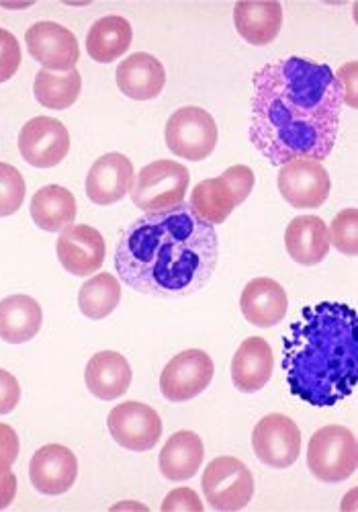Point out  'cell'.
Returning <instances> with one entry per match:
<instances>
[{
    "label": "cell",
    "instance_id": "1",
    "mask_svg": "<svg viewBox=\"0 0 358 512\" xmlns=\"http://www.w3.org/2000/svg\"><path fill=\"white\" fill-rule=\"evenodd\" d=\"M250 142L275 166L326 160L336 144L342 93L334 70L305 58L262 66L252 80Z\"/></svg>",
    "mask_w": 358,
    "mask_h": 512
},
{
    "label": "cell",
    "instance_id": "28",
    "mask_svg": "<svg viewBox=\"0 0 358 512\" xmlns=\"http://www.w3.org/2000/svg\"><path fill=\"white\" fill-rule=\"evenodd\" d=\"M82 91V78L76 68L68 72H50V70H39L33 82V93L39 105L64 111L72 107Z\"/></svg>",
    "mask_w": 358,
    "mask_h": 512
},
{
    "label": "cell",
    "instance_id": "30",
    "mask_svg": "<svg viewBox=\"0 0 358 512\" xmlns=\"http://www.w3.org/2000/svg\"><path fill=\"white\" fill-rule=\"evenodd\" d=\"M25 201V179L19 170L0 162V218H9Z\"/></svg>",
    "mask_w": 358,
    "mask_h": 512
},
{
    "label": "cell",
    "instance_id": "17",
    "mask_svg": "<svg viewBox=\"0 0 358 512\" xmlns=\"http://www.w3.org/2000/svg\"><path fill=\"white\" fill-rule=\"evenodd\" d=\"M133 179L131 160L125 154L109 152L88 170L86 195L95 205H113L131 191Z\"/></svg>",
    "mask_w": 358,
    "mask_h": 512
},
{
    "label": "cell",
    "instance_id": "6",
    "mask_svg": "<svg viewBox=\"0 0 358 512\" xmlns=\"http://www.w3.org/2000/svg\"><path fill=\"white\" fill-rule=\"evenodd\" d=\"M358 451L350 429L340 424L322 426L311 435L307 447V467L320 482L340 484L356 472Z\"/></svg>",
    "mask_w": 358,
    "mask_h": 512
},
{
    "label": "cell",
    "instance_id": "15",
    "mask_svg": "<svg viewBox=\"0 0 358 512\" xmlns=\"http://www.w3.org/2000/svg\"><path fill=\"white\" fill-rule=\"evenodd\" d=\"M56 250L62 267L76 277L97 273L103 267L107 254L103 234L86 224L64 228L58 236Z\"/></svg>",
    "mask_w": 358,
    "mask_h": 512
},
{
    "label": "cell",
    "instance_id": "21",
    "mask_svg": "<svg viewBox=\"0 0 358 512\" xmlns=\"http://www.w3.org/2000/svg\"><path fill=\"white\" fill-rule=\"evenodd\" d=\"M131 365L129 361L115 351H101L86 363L84 381L86 388L95 398L111 402L127 394L131 386Z\"/></svg>",
    "mask_w": 358,
    "mask_h": 512
},
{
    "label": "cell",
    "instance_id": "37",
    "mask_svg": "<svg viewBox=\"0 0 358 512\" xmlns=\"http://www.w3.org/2000/svg\"><path fill=\"white\" fill-rule=\"evenodd\" d=\"M17 496V476L11 472L0 474V510L13 504Z\"/></svg>",
    "mask_w": 358,
    "mask_h": 512
},
{
    "label": "cell",
    "instance_id": "22",
    "mask_svg": "<svg viewBox=\"0 0 358 512\" xmlns=\"http://www.w3.org/2000/svg\"><path fill=\"white\" fill-rule=\"evenodd\" d=\"M285 246L297 265H320L330 252V236L326 222L318 216H299L291 220L285 230Z\"/></svg>",
    "mask_w": 358,
    "mask_h": 512
},
{
    "label": "cell",
    "instance_id": "20",
    "mask_svg": "<svg viewBox=\"0 0 358 512\" xmlns=\"http://www.w3.org/2000/svg\"><path fill=\"white\" fill-rule=\"evenodd\" d=\"M275 369L271 345L260 336H250L240 345L232 359V381L244 394L260 392Z\"/></svg>",
    "mask_w": 358,
    "mask_h": 512
},
{
    "label": "cell",
    "instance_id": "27",
    "mask_svg": "<svg viewBox=\"0 0 358 512\" xmlns=\"http://www.w3.org/2000/svg\"><path fill=\"white\" fill-rule=\"evenodd\" d=\"M31 218L43 232H62L76 220V199L62 185L41 187L31 199Z\"/></svg>",
    "mask_w": 358,
    "mask_h": 512
},
{
    "label": "cell",
    "instance_id": "33",
    "mask_svg": "<svg viewBox=\"0 0 358 512\" xmlns=\"http://www.w3.org/2000/svg\"><path fill=\"white\" fill-rule=\"evenodd\" d=\"M19 457V437L9 424L0 422V474L9 472Z\"/></svg>",
    "mask_w": 358,
    "mask_h": 512
},
{
    "label": "cell",
    "instance_id": "11",
    "mask_svg": "<svg viewBox=\"0 0 358 512\" xmlns=\"http://www.w3.org/2000/svg\"><path fill=\"white\" fill-rule=\"evenodd\" d=\"M252 449L260 463L273 469H287L301 453L299 426L285 414H268L254 426Z\"/></svg>",
    "mask_w": 358,
    "mask_h": 512
},
{
    "label": "cell",
    "instance_id": "31",
    "mask_svg": "<svg viewBox=\"0 0 358 512\" xmlns=\"http://www.w3.org/2000/svg\"><path fill=\"white\" fill-rule=\"evenodd\" d=\"M356 222H358V211L354 207H348L338 213L328 230L330 246H334L338 252H342L346 256H356V252H358Z\"/></svg>",
    "mask_w": 358,
    "mask_h": 512
},
{
    "label": "cell",
    "instance_id": "18",
    "mask_svg": "<svg viewBox=\"0 0 358 512\" xmlns=\"http://www.w3.org/2000/svg\"><path fill=\"white\" fill-rule=\"evenodd\" d=\"M287 308L289 300L283 285L271 277H256L242 289L240 310L258 328L277 326L285 318Z\"/></svg>",
    "mask_w": 358,
    "mask_h": 512
},
{
    "label": "cell",
    "instance_id": "4",
    "mask_svg": "<svg viewBox=\"0 0 358 512\" xmlns=\"http://www.w3.org/2000/svg\"><path fill=\"white\" fill-rule=\"evenodd\" d=\"M254 173L250 166L236 164L223 170L215 179L201 181L191 193V209L209 226L226 222L232 211L242 205L254 189Z\"/></svg>",
    "mask_w": 358,
    "mask_h": 512
},
{
    "label": "cell",
    "instance_id": "32",
    "mask_svg": "<svg viewBox=\"0 0 358 512\" xmlns=\"http://www.w3.org/2000/svg\"><path fill=\"white\" fill-rule=\"evenodd\" d=\"M21 66V46L17 37L7 31L0 29V82L11 80Z\"/></svg>",
    "mask_w": 358,
    "mask_h": 512
},
{
    "label": "cell",
    "instance_id": "5",
    "mask_svg": "<svg viewBox=\"0 0 358 512\" xmlns=\"http://www.w3.org/2000/svg\"><path fill=\"white\" fill-rule=\"evenodd\" d=\"M191 175L185 164L174 160H156L140 170L133 179L131 201L146 213L168 211L185 203Z\"/></svg>",
    "mask_w": 358,
    "mask_h": 512
},
{
    "label": "cell",
    "instance_id": "35",
    "mask_svg": "<svg viewBox=\"0 0 358 512\" xmlns=\"http://www.w3.org/2000/svg\"><path fill=\"white\" fill-rule=\"evenodd\" d=\"M21 400V386L13 373L0 369V416L11 414Z\"/></svg>",
    "mask_w": 358,
    "mask_h": 512
},
{
    "label": "cell",
    "instance_id": "10",
    "mask_svg": "<svg viewBox=\"0 0 358 512\" xmlns=\"http://www.w3.org/2000/svg\"><path fill=\"white\" fill-rule=\"evenodd\" d=\"M107 426L119 447L136 453L154 449L162 437L160 414L142 402H123L115 406L109 412Z\"/></svg>",
    "mask_w": 358,
    "mask_h": 512
},
{
    "label": "cell",
    "instance_id": "19",
    "mask_svg": "<svg viewBox=\"0 0 358 512\" xmlns=\"http://www.w3.org/2000/svg\"><path fill=\"white\" fill-rule=\"evenodd\" d=\"M119 91L133 101L156 99L166 84V72L158 58L146 52L131 54L115 72Z\"/></svg>",
    "mask_w": 358,
    "mask_h": 512
},
{
    "label": "cell",
    "instance_id": "14",
    "mask_svg": "<svg viewBox=\"0 0 358 512\" xmlns=\"http://www.w3.org/2000/svg\"><path fill=\"white\" fill-rule=\"evenodd\" d=\"M25 44L31 58L37 60L43 70L68 72L80 60L76 35L54 21H39L31 25L25 33Z\"/></svg>",
    "mask_w": 358,
    "mask_h": 512
},
{
    "label": "cell",
    "instance_id": "2",
    "mask_svg": "<svg viewBox=\"0 0 358 512\" xmlns=\"http://www.w3.org/2000/svg\"><path fill=\"white\" fill-rule=\"evenodd\" d=\"M219 261V240L189 203L146 213L115 248V271L133 291L178 300L203 289Z\"/></svg>",
    "mask_w": 358,
    "mask_h": 512
},
{
    "label": "cell",
    "instance_id": "9",
    "mask_svg": "<svg viewBox=\"0 0 358 512\" xmlns=\"http://www.w3.org/2000/svg\"><path fill=\"white\" fill-rule=\"evenodd\" d=\"M213 359L201 349L178 353L160 375V392L168 402L181 404L203 394L213 381Z\"/></svg>",
    "mask_w": 358,
    "mask_h": 512
},
{
    "label": "cell",
    "instance_id": "16",
    "mask_svg": "<svg viewBox=\"0 0 358 512\" xmlns=\"http://www.w3.org/2000/svg\"><path fill=\"white\" fill-rule=\"evenodd\" d=\"M78 478V459L64 445H46L29 461V480L39 494H66Z\"/></svg>",
    "mask_w": 358,
    "mask_h": 512
},
{
    "label": "cell",
    "instance_id": "23",
    "mask_svg": "<svg viewBox=\"0 0 358 512\" xmlns=\"http://www.w3.org/2000/svg\"><path fill=\"white\" fill-rule=\"evenodd\" d=\"M205 459V447L197 433L178 431L162 447L158 465L160 474L170 482H185L197 476Z\"/></svg>",
    "mask_w": 358,
    "mask_h": 512
},
{
    "label": "cell",
    "instance_id": "8",
    "mask_svg": "<svg viewBox=\"0 0 358 512\" xmlns=\"http://www.w3.org/2000/svg\"><path fill=\"white\" fill-rule=\"evenodd\" d=\"M164 136L174 156L199 162L209 158L217 146V123L209 111L189 105L170 115Z\"/></svg>",
    "mask_w": 358,
    "mask_h": 512
},
{
    "label": "cell",
    "instance_id": "25",
    "mask_svg": "<svg viewBox=\"0 0 358 512\" xmlns=\"http://www.w3.org/2000/svg\"><path fill=\"white\" fill-rule=\"evenodd\" d=\"M234 25L250 46H268L279 37L283 27L281 3H238L234 7Z\"/></svg>",
    "mask_w": 358,
    "mask_h": 512
},
{
    "label": "cell",
    "instance_id": "34",
    "mask_svg": "<svg viewBox=\"0 0 358 512\" xmlns=\"http://www.w3.org/2000/svg\"><path fill=\"white\" fill-rule=\"evenodd\" d=\"M164 512L172 510H191V512H203V502L191 488H176L168 492V496L162 502Z\"/></svg>",
    "mask_w": 358,
    "mask_h": 512
},
{
    "label": "cell",
    "instance_id": "7",
    "mask_svg": "<svg viewBox=\"0 0 358 512\" xmlns=\"http://www.w3.org/2000/svg\"><path fill=\"white\" fill-rule=\"evenodd\" d=\"M203 494L215 510H242L254 496V478L248 465L238 457H215L201 478Z\"/></svg>",
    "mask_w": 358,
    "mask_h": 512
},
{
    "label": "cell",
    "instance_id": "13",
    "mask_svg": "<svg viewBox=\"0 0 358 512\" xmlns=\"http://www.w3.org/2000/svg\"><path fill=\"white\" fill-rule=\"evenodd\" d=\"M19 152L33 168L58 166L70 152L66 125L54 117H33L19 134Z\"/></svg>",
    "mask_w": 358,
    "mask_h": 512
},
{
    "label": "cell",
    "instance_id": "12",
    "mask_svg": "<svg viewBox=\"0 0 358 512\" xmlns=\"http://www.w3.org/2000/svg\"><path fill=\"white\" fill-rule=\"evenodd\" d=\"M279 193L297 209L322 207L332 191L328 170L316 160H291L279 170Z\"/></svg>",
    "mask_w": 358,
    "mask_h": 512
},
{
    "label": "cell",
    "instance_id": "24",
    "mask_svg": "<svg viewBox=\"0 0 358 512\" xmlns=\"http://www.w3.org/2000/svg\"><path fill=\"white\" fill-rule=\"evenodd\" d=\"M43 324V312L31 295H9L0 300V340L23 345L33 340Z\"/></svg>",
    "mask_w": 358,
    "mask_h": 512
},
{
    "label": "cell",
    "instance_id": "29",
    "mask_svg": "<svg viewBox=\"0 0 358 512\" xmlns=\"http://www.w3.org/2000/svg\"><path fill=\"white\" fill-rule=\"evenodd\" d=\"M121 302V283L111 273H99L82 283L78 308L88 320H103L115 312Z\"/></svg>",
    "mask_w": 358,
    "mask_h": 512
},
{
    "label": "cell",
    "instance_id": "3",
    "mask_svg": "<svg viewBox=\"0 0 358 512\" xmlns=\"http://www.w3.org/2000/svg\"><path fill=\"white\" fill-rule=\"evenodd\" d=\"M356 328V310L340 302H320L301 310L283 340V369L295 398L330 408L354 392Z\"/></svg>",
    "mask_w": 358,
    "mask_h": 512
},
{
    "label": "cell",
    "instance_id": "36",
    "mask_svg": "<svg viewBox=\"0 0 358 512\" xmlns=\"http://www.w3.org/2000/svg\"><path fill=\"white\" fill-rule=\"evenodd\" d=\"M354 78H356V62H350L340 68L336 80L342 93V103H348L350 107H356V95H354Z\"/></svg>",
    "mask_w": 358,
    "mask_h": 512
},
{
    "label": "cell",
    "instance_id": "26",
    "mask_svg": "<svg viewBox=\"0 0 358 512\" xmlns=\"http://www.w3.org/2000/svg\"><path fill=\"white\" fill-rule=\"evenodd\" d=\"M133 29L125 17L107 15L93 23L86 35V52L99 64H111L127 54Z\"/></svg>",
    "mask_w": 358,
    "mask_h": 512
}]
</instances>
